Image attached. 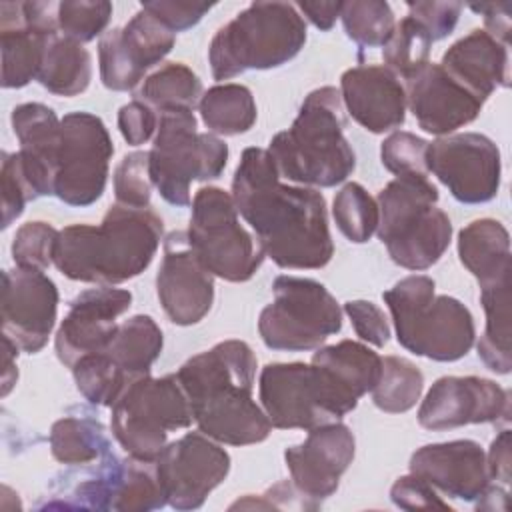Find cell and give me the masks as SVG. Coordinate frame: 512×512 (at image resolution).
<instances>
[{"label":"cell","mask_w":512,"mask_h":512,"mask_svg":"<svg viewBox=\"0 0 512 512\" xmlns=\"http://www.w3.org/2000/svg\"><path fill=\"white\" fill-rule=\"evenodd\" d=\"M470 10L484 16L486 32L502 42L504 46H510V2H490V4H470Z\"/></svg>","instance_id":"52"},{"label":"cell","mask_w":512,"mask_h":512,"mask_svg":"<svg viewBox=\"0 0 512 512\" xmlns=\"http://www.w3.org/2000/svg\"><path fill=\"white\" fill-rule=\"evenodd\" d=\"M392 502L402 510H426V508H450L448 502L440 498V494L422 478L408 474L400 476L390 488Z\"/></svg>","instance_id":"50"},{"label":"cell","mask_w":512,"mask_h":512,"mask_svg":"<svg viewBox=\"0 0 512 512\" xmlns=\"http://www.w3.org/2000/svg\"><path fill=\"white\" fill-rule=\"evenodd\" d=\"M480 300L486 312V328L478 340V356L498 374L512 368L510 352V274L480 286Z\"/></svg>","instance_id":"31"},{"label":"cell","mask_w":512,"mask_h":512,"mask_svg":"<svg viewBox=\"0 0 512 512\" xmlns=\"http://www.w3.org/2000/svg\"><path fill=\"white\" fill-rule=\"evenodd\" d=\"M426 170L462 204L490 202L500 188V150L484 134L464 132L428 142Z\"/></svg>","instance_id":"13"},{"label":"cell","mask_w":512,"mask_h":512,"mask_svg":"<svg viewBox=\"0 0 512 512\" xmlns=\"http://www.w3.org/2000/svg\"><path fill=\"white\" fill-rule=\"evenodd\" d=\"M410 14L430 34L432 42L446 38L458 24L460 2H406Z\"/></svg>","instance_id":"47"},{"label":"cell","mask_w":512,"mask_h":512,"mask_svg":"<svg viewBox=\"0 0 512 512\" xmlns=\"http://www.w3.org/2000/svg\"><path fill=\"white\" fill-rule=\"evenodd\" d=\"M166 494L156 474V462L126 458L120 482L112 500L118 512H148L166 506Z\"/></svg>","instance_id":"37"},{"label":"cell","mask_w":512,"mask_h":512,"mask_svg":"<svg viewBox=\"0 0 512 512\" xmlns=\"http://www.w3.org/2000/svg\"><path fill=\"white\" fill-rule=\"evenodd\" d=\"M344 104L340 90H312L284 132H278L268 154L280 176L302 186L332 188L344 182L356 166V156L344 138Z\"/></svg>","instance_id":"4"},{"label":"cell","mask_w":512,"mask_h":512,"mask_svg":"<svg viewBox=\"0 0 512 512\" xmlns=\"http://www.w3.org/2000/svg\"><path fill=\"white\" fill-rule=\"evenodd\" d=\"M132 304V294L122 288H90L80 292L56 332V356L72 368L82 356L102 352L116 334V318Z\"/></svg>","instance_id":"22"},{"label":"cell","mask_w":512,"mask_h":512,"mask_svg":"<svg viewBox=\"0 0 512 512\" xmlns=\"http://www.w3.org/2000/svg\"><path fill=\"white\" fill-rule=\"evenodd\" d=\"M490 480H498L504 486L510 484V430H502L490 444L486 456Z\"/></svg>","instance_id":"53"},{"label":"cell","mask_w":512,"mask_h":512,"mask_svg":"<svg viewBox=\"0 0 512 512\" xmlns=\"http://www.w3.org/2000/svg\"><path fill=\"white\" fill-rule=\"evenodd\" d=\"M460 262L472 272L480 286L512 274L508 230L492 218H480L458 234Z\"/></svg>","instance_id":"29"},{"label":"cell","mask_w":512,"mask_h":512,"mask_svg":"<svg viewBox=\"0 0 512 512\" xmlns=\"http://www.w3.org/2000/svg\"><path fill=\"white\" fill-rule=\"evenodd\" d=\"M310 366L322 408L332 420H340L378 384L382 358L366 344L342 340L318 348Z\"/></svg>","instance_id":"19"},{"label":"cell","mask_w":512,"mask_h":512,"mask_svg":"<svg viewBox=\"0 0 512 512\" xmlns=\"http://www.w3.org/2000/svg\"><path fill=\"white\" fill-rule=\"evenodd\" d=\"M410 474L428 482L436 492L474 502L490 486L486 454L474 440L426 444L410 456Z\"/></svg>","instance_id":"25"},{"label":"cell","mask_w":512,"mask_h":512,"mask_svg":"<svg viewBox=\"0 0 512 512\" xmlns=\"http://www.w3.org/2000/svg\"><path fill=\"white\" fill-rule=\"evenodd\" d=\"M176 34L140 8L122 28H112L98 42L100 78L108 90L136 88L144 72L174 48Z\"/></svg>","instance_id":"15"},{"label":"cell","mask_w":512,"mask_h":512,"mask_svg":"<svg viewBox=\"0 0 512 512\" xmlns=\"http://www.w3.org/2000/svg\"><path fill=\"white\" fill-rule=\"evenodd\" d=\"M332 216L338 230L354 244H364L378 228V204L356 182H348L332 204Z\"/></svg>","instance_id":"41"},{"label":"cell","mask_w":512,"mask_h":512,"mask_svg":"<svg viewBox=\"0 0 512 512\" xmlns=\"http://www.w3.org/2000/svg\"><path fill=\"white\" fill-rule=\"evenodd\" d=\"M256 356L242 340H224L188 358L176 372L192 418L208 438L248 446L268 438L272 424L252 400Z\"/></svg>","instance_id":"2"},{"label":"cell","mask_w":512,"mask_h":512,"mask_svg":"<svg viewBox=\"0 0 512 512\" xmlns=\"http://www.w3.org/2000/svg\"><path fill=\"white\" fill-rule=\"evenodd\" d=\"M258 392L262 410L274 428L312 430L336 422L322 408L310 364H266L260 372Z\"/></svg>","instance_id":"24"},{"label":"cell","mask_w":512,"mask_h":512,"mask_svg":"<svg viewBox=\"0 0 512 512\" xmlns=\"http://www.w3.org/2000/svg\"><path fill=\"white\" fill-rule=\"evenodd\" d=\"M50 450L60 464L84 466L110 452L104 426L88 416H66L52 424Z\"/></svg>","instance_id":"34"},{"label":"cell","mask_w":512,"mask_h":512,"mask_svg":"<svg viewBox=\"0 0 512 512\" xmlns=\"http://www.w3.org/2000/svg\"><path fill=\"white\" fill-rule=\"evenodd\" d=\"M10 120L20 142V150L16 152L18 164L32 198L54 196L60 120L52 108L38 102L16 106Z\"/></svg>","instance_id":"27"},{"label":"cell","mask_w":512,"mask_h":512,"mask_svg":"<svg viewBox=\"0 0 512 512\" xmlns=\"http://www.w3.org/2000/svg\"><path fill=\"white\" fill-rule=\"evenodd\" d=\"M232 198L262 252L280 268L316 270L332 260L324 196L308 186L282 184L268 150L242 152L232 178Z\"/></svg>","instance_id":"1"},{"label":"cell","mask_w":512,"mask_h":512,"mask_svg":"<svg viewBox=\"0 0 512 512\" xmlns=\"http://www.w3.org/2000/svg\"><path fill=\"white\" fill-rule=\"evenodd\" d=\"M112 16V4L104 0L58 2V30L74 42H90L104 32Z\"/></svg>","instance_id":"42"},{"label":"cell","mask_w":512,"mask_h":512,"mask_svg":"<svg viewBox=\"0 0 512 512\" xmlns=\"http://www.w3.org/2000/svg\"><path fill=\"white\" fill-rule=\"evenodd\" d=\"M118 128L130 146H140L152 138L158 128V118L148 104L132 100L120 108Z\"/></svg>","instance_id":"51"},{"label":"cell","mask_w":512,"mask_h":512,"mask_svg":"<svg viewBox=\"0 0 512 512\" xmlns=\"http://www.w3.org/2000/svg\"><path fill=\"white\" fill-rule=\"evenodd\" d=\"M156 292L166 316L178 326L200 322L212 308L214 276L192 250L184 230L170 232L164 240Z\"/></svg>","instance_id":"20"},{"label":"cell","mask_w":512,"mask_h":512,"mask_svg":"<svg viewBox=\"0 0 512 512\" xmlns=\"http://www.w3.org/2000/svg\"><path fill=\"white\" fill-rule=\"evenodd\" d=\"M202 98V82L198 76L180 62H170L158 68L154 74L144 78L142 86L136 92V100L156 108L158 112L164 110H194Z\"/></svg>","instance_id":"35"},{"label":"cell","mask_w":512,"mask_h":512,"mask_svg":"<svg viewBox=\"0 0 512 512\" xmlns=\"http://www.w3.org/2000/svg\"><path fill=\"white\" fill-rule=\"evenodd\" d=\"M58 230L46 222H26L16 230L12 242V258L20 268L46 270L54 264V248Z\"/></svg>","instance_id":"43"},{"label":"cell","mask_w":512,"mask_h":512,"mask_svg":"<svg viewBox=\"0 0 512 512\" xmlns=\"http://www.w3.org/2000/svg\"><path fill=\"white\" fill-rule=\"evenodd\" d=\"M428 142L412 132H394L380 146V158L388 172L402 174H428L426 170Z\"/></svg>","instance_id":"45"},{"label":"cell","mask_w":512,"mask_h":512,"mask_svg":"<svg viewBox=\"0 0 512 512\" xmlns=\"http://www.w3.org/2000/svg\"><path fill=\"white\" fill-rule=\"evenodd\" d=\"M306 42V22L290 2H252L212 38L208 62L216 80L290 62Z\"/></svg>","instance_id":"7"},{"label":"cell","mask_w":512,"mask_h":512,"mask_svg":"<svg viewBox=\"0 0 512 512\" xmlns=\"http://www.w3.org/2000/svg\"><path fill=\"white\" fill-rule=\"evenodd\" d=\"M2 344H4V370H2V396H6L10 392V388L16 384L18 378V370L14 364V358L18 356V346L8 340L6 336H2Z\"/></svg>","instance_id":"55"},{"label":"cell","mask_w":512,"mask_h":512,"mask_svg":"<svg viewBox=\"0 0 512 512\" xmlns=\"http://www.w3.org/2000/svg\"><path fill=\"white\" fill-rule=\"evenodd\" d=\"M340 18L346 36L362 48L384 46L396 26L390 4L382 0L342 2Z\"/></svg>","instance_id":"40"},{"label":"cell","mask_w":512,"mask_h":512,"mask_svg":"<svg viewBox=\"0 0 512 512\" xmlns=\"http://www.w3.org/2000/svg\"><path fill=\"white\" fill-rule=\"evenodd\" d=\"M110 408V426L118 444L132 458L150 462L164 450L168 432L188 428L194 420L176 374L132 380Z\"/></svg>","instance_id":"9"},{"label":"cell","mask_w":512,"mask_h":512,"mask_svg":"<svg viewBox=\"0 0 512 512\" xmlns=\"http://www.w3.org/2000/svg\"><path fill=\"white\" fill-rule=\"evenodd\" d=\"M508 420L510 392L480 376L438 378L418 410V422L426 430Z\"/></svg>","instance_id":"17"},{"label":"cell","mask_w":512,"mask_h":512,"mask_svg":"<svg viewBox=\"0 0 512 512\" xmlns=\"http://www.w3.org/2000/svg\"><path fill=\"white\" fill-rule=\"evenodd\" d=\"M154 462L166 500L176 510L200 508L230 470L228 452L202 432L166 444Z\"/></svg>","instance_id":"14"},{"label":"cell","mask_w":512,"mask_h":512,"mask_svg":"<svg viewBox=\"0 0 512 512\" xmlns=\"http://www.w3.org/2000/svg\"><path fill=\"white\" fill-rule=\"evenodd\" d=\"M58 32V2H2V86L22 88L38 78L46 44Z\"/></svg>","instance_id":"18"},{"label":"cell","mask_w":512,"mask_h":512,"mask_svg":"<svg viewBox=\"0 0 512 512\" xmlns=\"http://www.w3.org/2000/svg\"><path fill=\"white\" fill-rule=\"evenodd\" d=\"M214 4H200V2H178V0H150L142 2L140 8L152 14L156 20H160L166 28H170L174 34L188 30L196 26L202 16L212 8Z\"/></svg>","instance_id":"48"},{"label":"cell","mask_w":512,"mask_h":512,"mask_svg":"<svg viewBox=\"0 0 512 512\" xmlns=\"http://www.w3.org/2000/svg\"><path fill=\"white\" fill-rule=\"evenodd\" d=\"M436 202L428 174H402L380 190L376 232L398 266L426 270L450 246L452 224Z\"/></svg>","instance_id":"5"},{"label":"cell","mask_w":512,"mask_h":512,"mask_svg":"<svg viewBox=\"0 0 512 512\" xmlns=\"http://www.w3.org/2000/svg\"><path fill=\"white\" fill-rule=\"evenodd\" d=\"M296 8L318 28L328 32L340 16L342 2H298Z\"/></svg>","instance_id":"54"},{"label":"cell","mask_w":512,"mask_h":512,"mask_svg":"<svg viewBox=\"0 0 512 512\" xmlns=\"http://www.w3.org/2000/svg\"><path fill=\"white\" fill-rule=\"evenodd\" d=\"M186 234L208 272L228 282L250 280L266 256L238 222L232 194L216 186L196 192Z\"/></svg>","instance_id":"11"},{"label":"cell","mask_w":512,"mask_h":512,"mask_svg":"<svg viewBox=\"0 0 512 512\" xmlns=\"http://www.w3.org/2000/svg\"><path fill=\"white\" fill-rule=\"evenodd\" d=\"M152 180L148 170V152L126 154L114 170L116 204L128 208H148Z\"/></svg>","instance_id":"44"},{"label":"cell","mask_w":512,"mask_h":512,"mask_svg":"<svg viewBox=\"0 0 512 512\" xmlns=\"http://www.w3.org/2000/svg\"><path fill=\"white\" fill-rule=\"evenodd\" d=\"M344 312L364 342H370L378 348L388 342L390 326L384 312L376 304L368 300H350L344 304Z\"/></svg>","instance_id":"49"},{"label":"cell","mask_w":512,"mask_h":512,"mask_svg":"<svg viewBox=\"0 0 512 512\" xmlns=\"http://www.w3.org/2000/svg\"><path fill=\"white\" fill-rule=\"evenodd\" d=\"M58 288L44 270L20 268L2 272V336L18 350L40 352L56 322Z\"/></svg>","instance_id":"16"},{"label":"cell","mask_w":512,"mask_h":512,"mask_svg":"<svg viewBox=\"0 0 512 512\" xmlns=\"http://www.w3.org/2000/svg\"><path fill=\"white\" fill-rule=\"evenodd\" d=\"M340 96L348 114L368 132L382 134L404 124L406 90L386 66H356L342 74Z\"/></svg>","instance_id":"26"},{"label":"cell","mask_w":512,"mask_h":512,"mask_svg":"<svg viewBox=\"0 0 512 512\" xmlns=\"http://www.w3.org/2000/svg\"><path fill=\"white\" fill-rule=\"evenodd\" d=\"M422 388L424 376L410 360L386 356L382 358L380 380L372 388V402L384 412L402 414L420 400Z\"/></svg>","instance_id":"36"},{"label":"cell","mask_w":512,"mask_h":512,"mask_svg":"<svg viewBox=\"0 0 512 512\" xmlns=\"http://www.w3.org/2000/svg\"><path fill=\"white\" fill-rule=\"evenodd\" d=\"M2 228H8L22 212L26 202L34 200L22 176L16 152H2Z\"/></svg>","instance_id":"46"},{"label":"cell","mask_w":512,"mask_h":512,"mask_svg":"<svg viewBox=\"0 0 512 512\" xmlns=\"http://www.w3.org/2000/svg\"><path fill=\"white\" fill-rule=\"evenodd\" d=\"M162 228L160 216L150 208L114 204L102 224H72L58 232L54 266L70 280L122 284L150 266Z\"/></svg>","instance_id":"3"},{"label":"cell","mask_w":512,"mask_h":512,"mask_svg":"<svg viewBox=\"0 0 512 512\" xmlns=\"http://www.w3.org/2000/svg\"><path fill=\"white\" fill-rule=\"evenodd\" d=\"M308 438L284 452L294 488L316 510L338 490L340 476L354 460V434L346 424L328 422L308 430Z\"/></svg>","instance_id":"21"},{"label":"cell","mask_w":512,"mask_h":512,"mask_svg":"<svg viewBox=\"0 0 512 512\" xmlns=\"http://www.w3.org/2000/svg\"><path fill=\"white\" fill-rule=\"evenodd\" d=\"M92 78V56L80 44L60 32L54 34L44 50L38 82L56 96L82 94Z\"/></svg>","instance_id":"32"},{"label":"cell","mask_w":512,"mask_h":512,"mask_svg":"<svg viewBox=\"0 0 512 512\" xmlns=\"http://www.w3.org/2000/svg\"><path fill=\"white\" fill-rule=\"evenodd\" d=\"M430 48V34L412 16H406L394 26L392 36L382 46V58L388 70L406 80L428 64Z\"/></svg>","instance_id":"39"},{"label":"cell","mask_w":512,"mask_h":512,"mask_svg":"<svg viewBox=\"0 0 512 512\" xmlns=\"http://www.w3.org/2000/svg\"><path fill=\"white\" fill-rule=\"evenodd\" d=\"M440 66L484 102L498 86L510 84L508 46L480 28L454 42L444 52Z\"/></svg>","instance_id":"28"},{"label":"cell","mask_w":512,"mask_h":512,"mask_svg":"<svg viewBox=\"0 0 512 512\" xmlns=\"http://www.w3.org/2000/svg\"><path fill=\"white\" fill-rule=\"evenodd\" d=\"M226 160L224 140L210 132H198L192 110L160 112L156 138L148 152V170L152 186L168 204L190 206V184L218 178Z\"/></svg>","instance_id":"8"},{"label":"cell","mask_w":512,"mask_h":512,"mask_svg":"<svg viewBox=\"0 0 512 512\" xmlns=\"http://www.w3.org/2000/svg\"><path fill=\"white\" fill-rule=\"evenodd\" d=\"M200 116L206 128L220 136L248 132L256 122V102L242 84L212 86L200 98Z\"/></svg>","instance_id":"33"},{"label":"cell","mask_w":512,"mask_h":512,"mask_svg":"<svg viewBox=\"0 0 512 512\" xmlns=\"http://www.w3.org/2000/svg\"><path fill=\"white\" fill-rule=\"evenodd\" d=\"M112 154V138L98 116L66 114L60 120L54 196L68 206L94 204L106 188Z\"/></svg>","instance_id":"12"},{"label":"cell","mask_w":512,"mask_h":512,"mask_svg":"<svg viewBox=\"0 0 512 512\" xmlns=\"http://www.w3.org/2000/svg\"><path fill=\"white\" fill-rule=\"evenodd\" d=\"M72 376L78 392L90 404L98 406H112L122 390L130 384L126 374L104 352L82 356L72 366Z\"/></svg>","instance_id":"38"},{"label":"cell","mask_w":512,"mask_h":512,"mask_svg":"<svg viewBox=\"0 0 512 512\" xmlns=\"http://www.w3.org/2000/svg\"><path fill=\"white\" fill-rule=\"evenodd\" d=\"M396 328L398 344L416 356L454 362L474 344L470 310L456 298L434 292V280L412 274L382 294Z\"/></svg>","instance_id":"6"},{"label":"cell","mask_w":512,"mask_h":512,"mask_svg":"<svg viewBox=\"0 0 512 512\" xmlns=\"http://www.w3.org/2000/svg\"><path fill=\"white\" fill-rule=\"evenodd\" d=\"M274 302L258 318V332L270 350L306 352L342 328V310L324 284L312 278L278 276Z\"/></svg>","instance_id":"10"},{"label":"cell","mask_w":512,"mask_h":512,"mask_svg":"<svg viewBox=\"0 0 512 512\" xmlns=\"http://www.w3.org/2000/svg\"><path fill=\"white\" fill-rule=\"evenodd\" d=\"M162 344L164 338L158 324L146 314H136L118 324L116 334L102 352L110 356L132 382L150 374L152 364L162 352Z\"/></svg>","instance_id":"30"},{"label":"cell","mask_w":512,"mask_h":512,"mask_svg":"<svg viewBox=\"0 0 512 512\" xmlns=\"http://www.w3.org/2000/svg\"><path fill=\"white\" fill-rule=\"evenodd\" d=\"M404 82L406 106L428 134L448 136L476 120L484 104L482 98L456 82L440 64L428 62Z\"/></svg>","instance_id":"23"}]
</instances>
